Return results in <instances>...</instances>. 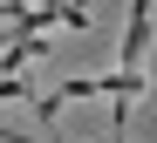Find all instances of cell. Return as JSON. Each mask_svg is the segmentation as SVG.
Here are the masks:
<instances>
[{
    "mask_svg": "<svg viewBox=\"0 0 157 143\" xmlns=\"http://www.w3.org/2000/svg\"><path fill=\"white\" fill-rule=\"evenodd\" d=\"M144 55H150V0H130V27H123V55H116V68L144 75Z\"/></svg>",
    "mask_w": 157,
    "mask_h": 143,
    "instance_id": "1",
    "label": "cell"
}]
</instances>
